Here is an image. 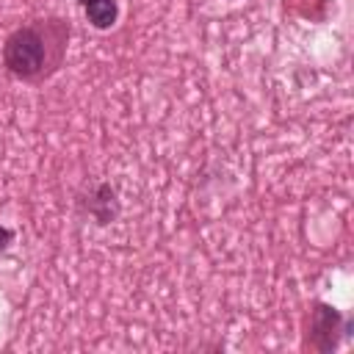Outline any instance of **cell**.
<instances>
[{"instance_id": "obj_1", "label": "cell", "mask_w": 354, "mask_h": 354, "mask_svg": "<svg viewBox=\"0 0 354 354\" xmlns=\"http://www.w3.org/2000/svg\"><path fill=\"white\" fill-rule=\"evenodd\" d=\"M44 39L36 28H19L6 39L3 61L11 75L17 77H33L44 66Z\"/></svg>"}, {"instance_id": "obj_2", "label": "cell", "mask_w": 354, "mask_h": 354, "mask_svg": "<svg viewBox=\"0 0 354 354\" xmlns=\"http://www.w3.org/2000/svg\"><path fill=\"white\" fill-rule=\"evenodd\" d=\"M340 332H343V315L335 307L318 301L310 313V346L326 354L337 346Z\"/></svg>"}, {"instance_id": "obj_3", "label": "cell", "mask_w": 354, "mask_h": 354, "mask_svg": "<svg viewBox=\"0 0 354 354\" xmlns=\"http://www.w3.org/2000/svg\"><path fill=\"white\" fill-rule=\"evenodd\" d=\"M86 17L97 30H108L119 17V6L116 0H91L86 6Z\"/></svg>"}, {"instance_id": "obj_4", "label": "cell", "mask_w": 354, "mask_h": 354, "mask_svg": "<svg viewBox=\"0 0 354 354\" xmlns=\"http://www.w3.org/2000/svg\"><path fill=\"white\" fill-rule=\"evenodd\" d=\"M11 241H14V232H11L8 227H3V224H0V252H3V249H6Z\"/></svg>"}, {"instance_id": "obj_5", "label": "cell", "mask_w": 354, "mask_h": 354, "mask_svg": "<svg viewBox=\"0 0 354 354\" xmlns=\"http://www.w3.org/2000/svg\"><path fill=\"white\" fill-rule=\"evenodd\" d=\"M77 3H83V6H88V3H91V0H77Z\"/></svg>"}]
</instances>
